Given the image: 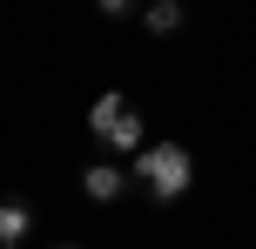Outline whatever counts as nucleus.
Returning a JSON list of instances; mask_svg holds the SVG:
<instances>
[{
    "instance_id": "f257e3e1",
    "label": "nucleus",
    "mask_w": 256,
    "mask_h": 249,
    "mask_svg": "<svg viewBox=\"0 0 256 249\" xmlns=\"http://www.w3.org/2000/svg\"><path fill=\"white\" fill-rule=\"evenodd\" d=\"M135 175H142V189H148V196L176 202L182 189L196 182V162H189V148H182V142H148V148L135 155Z\"/></svg>"
},
{
    "instance_id": "39448f33",
    "label": "nucleus",
    "mask_w": 256,
    "mask_h": 249,
    "mask_svg": "<svg viewBox=\"0 0 256 249\" xmlns=\"http://www.w3.org/2000/svg\"><path fill=\"white\" fill-rule=\"evenodd\" d=\"M142 13H148V34H176L182 27V0H148Z\"/></svg>"
},
{
    "instance_id": "423d86ee",
    "label": "nucleus",
    "mask_w": 256,
    "mask_h": 249,
    "mask_svg": "<svg viewBox=\"0 0 256 249\" xmlns=\"http://www.w3.org/2000/svg\"><path fill=\"white\" fill-rule=\"evenodd\" d=\"M135 7V0H94V13H108V20H115V13H128Z\"/></svg>"
},
{
    "instance_id": "0eeeda50",
    "label": "nucleus",
    "mask_w": 256,
    "mask_h": 249,
    "mask_svg": "<svg viewBox=\"0 0 256 249\" xmlns=\"http://www.w3.org/2000/svg\"><path fill=\"white\" fill-rule=\"evenodd\" d=\"M54 249H81V243H54Z\"/></svg>"
},
{
    "instance_id": "7ed1b4c3",
    "label": "nucleus",
    "mask_w": 256,
    "mask_h": 249,
    "mask_svg": "<svg viewBox=\"0 0 256 249\" xmlns=\"http://www.w3.org/2000/svg\"><path fill=\"white\" fill-rule=\"evenodd\" d=\"M102 142H108V148H122V155H142V148H148V135H142V115H135V108H128V115H122L115 128L102 135Z\"/></svg>"
},
{
    "instance_id": "20e7f679",
    "label": "nucleus",
    "mask_w": 256,
    "mask_h": 249,
    "mask_svg": "<svg viewBox=\"0 0 256 249\" xmlns=\"http://www.w3.org/2000/svg\"><path fill=\"white\" fill-rule=\"evenodd\" d=\"M27 229H34V209H27V202H0V243L14 249Z\"/></svg>"
},
{
    "instance_id": "f03ea898",
    "label": "nucleus",
    "mask_w": 256,
    "mask_h": 249,
    "mask_svg": "<svg viewBox=\"0 0 256 249\" xmlns=\"http://www.w3.org/2000/svg\"><path fill=\"white\" fill-rule=\"evenodd\" d=\"M81 189H88V202H115L122 189H128V175L115 169V162H94V169L81 175Z\"/></svg>"
}]
</instances>
